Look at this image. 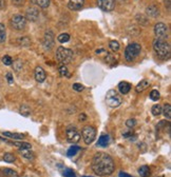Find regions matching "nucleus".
Segmentation results:
<instances>
[{
    "mask_svg": "<svg viewBox=\"0 0 171 177\" xmlns=\"http://www.w3.org/2000/svg\"><path fill=\"white\" fill-rule=\"evenodd\" d=\"M92 170L98 176H108L114 172L115 164L112 157L104 152H98L92 160Z\"/></svg>",
    "mask_w": 171,
    "mask_h": 177,
    "instance_id": "1",
    "label": "nucleus"
},
{
    "mask_svg": "<svg viewBox=\"0 0 171 177\" xmlns=\"http://www.w3.org/2000/svg\"><path fill=\"white\" fill-rule=\"evenodd\" d=\"M152 47H153L154 52L158 55V58L166 60V59H168L170 57V45L166 40L155 38L153 40Z\"/></svg>",
    "mask_w": 171,
    "mask_h": 177,
    "instance_id": "2",
    "label": "nucleus"
},
{
    "mask_svg": "<svg viewBox=\"0 0 171 177\" xmlns=\"http://www.w3.org/2000/svg\"><path fill=\"white\" fill-rule=\"evenodd\" d=\"M73 51L70 49H66L63 47H58L56 50V58L60 63H63V66L70 63L73 59Z\"/></svg>",
    "mask_w": 171,
    "mask_h": 177,
    "instance_id": "3",
    "label": "nucleus"
},
{
    "mask_svg": "<svg viewBox=\"0 0 171 177\" xmlns=\"http://www.w3.org/2000/svg\"><path fill=\"white\" fill-rule=\"evenodd\" d=\"M142 47L141 44L136 43V42H133V43L129 44L125 50V58L127 61L132 62L139 57V55L141 54Z\"/></svg>",
    "mask_w": 171,
    "mask_h": 177,
    "instance_id": "4",
    "label": "nucleus"
},
{
    "mask_svg": "<svg viewBox=\"0 0 171 177\" xmlns=\"http://www.w3.org/2000/svg\"><path fill=\"white\" fill-rule=\"evenodd\" d=\"M123 99L115 90H109L106 94V104L110 107H117L122 104Z\"/></svg>",
    "mask_w": 171,
    "mask_h": 177,
    "instance_id": "5",
    "label": "nucleus"
},
{
    "mask_svg": "<svg viewBox=\"0 0 171 177\" xmlns=\"http://www.w3.org/2000/svg\"><path fill=\"white\" fill-rule=\"evenodd\" d=\"M82 136L86 145H91L96 137V130L92 126H86L82 130Z\"/></svg>",
    "mask_w": 171,
    "mask_h": 177,
    "instance_id": "6",
    "label": "nucleus"
},
{
    "mask_svg": "<svg viewBox=\"0 0 171 177\" xmlns=\"http://www.w3.org/2000/svg\"><path fill=\"white\" fill-rule=\"evenodd\" d=\"M66 140H68L70 143H78L82 138V135H80L79 131L75 128V126H69L68 129L66 130Z\"/></svg>",
    "mask_w": 171,
    "mask_h": 177,
    "instance_id": "7",
    "label": "nucleus"
},
{
    "mask_svg": "<svg viewBox=\"0 0 171 177\" xmlns=\"http://www.w3.org/2000/svg\"><path fill=\"white\" fill-rule=\"evenodd\" d=\"M11 25L14 30L22 31L27 25V19L22 15H14L11 18Z\"/></svg>",
    "mask_w": 171,
    "mask_h": 177,
    "instance_id": "8",
    "label": "nucleus"
},
{
    "mask_svg": "<svg viewBox=\"0 0 171 177\" xmlns=\"http://www.w3.org/2000/svg\"><path fill=\"white\" fill-rule=\"evenodd\" d=\"M154 34L158 39L165 40L168 36V27L163 22H158L154 25Z\"/></svg>",
    "mask_w": 171,
    "mask_h": 177,
    "instance_id": "9",
    "label": "nucleus"
},
{
    "mask_svg": "<svg viewBox=\"0 0 171 177\" xmlns=\"http://www.w3.org/2000/svg\"><path fill=\"white\" fill-rule=\"evenodd\" d=\"M115 0H97V6L104 12H111L115 9Z\"/></svg>",
    "mask_w": 171,
    "mask_h": 177,
    "instance_id": "10",
    "label": "nucleus"
},
{
    "mask_svg": "<svg viewBox=\"0 0 171 177\" xmlns=\"http://www.w3.org/2000/svg\"><path fill=\"white\" fill-rule=\"evenodd\" d=\"M38 18H39V9L37 8L31 6V8L27 9V12H25V19L35 22V21L38 20Z\"/></svg>",
    "mask_w": 171,
    "mask_h": 177,
    "instance_id": "11",
    "label": "nucleus"
},
{
    "mask_svg": "<svg viewBox=\"0 0 171 177\" xmlns=\"http://www.w3.org/2000/svg\"><path fill=\"white\" fill-rule=\"evenodd\" d=\"M54 45V35L51 31H48L44 38V47L47 50H51Z\"/></svg>",
    "mask_w": 171,
    "mask_h": 177,
    "instance_id": "12",
    "label": "nucleus"
},
{
    "mask_svg": "<svg viewBox=\"0 0 171 177\" xmlns=\"http://www.w3.org/2000/svg\"><path fill=\"white\" fill-rule=\"evenodd\" d=\"M34 76H35V79H36L37 82L39 83H42L47 78V74H46V71L41 68V66H36L35 69V72H34Z\"/></svg>",
    "mask_w": 171,
    "mask_h": 177,
    "instance_id": "13",
    "label": "nucleus"
},
{
    "mask_svg": "<svg viewBox=\"0 0 171 177\" xmlns=\"http://www.w3.org/2000/svg\"><path fill=\"white\" fill-rule=\"evenodd\" d=\"M86 0H70L68 3V8L72 11H79L84 8Z\"/></svg>",
    "mask_w": 171,
    "mask_h": 177,
    "instance_id": "14",
    "label": "nucleus"
},
{
    "mask_svg": "<svg viewBox=\"0 0 171 177\" xmlns=\"http://www.w3.org/2000/svg\"><path fill=\"white\" fill-rule=\"evenodd\" d=\"M146 14L149 17L156 18L160 16V9H158L155 4H150V6L146 8Z\"/></svg>",
    "mask_w": 171,
    "mask_h": 177,
    "instance_id": "15",
    "label": "nucleus"
},
{
    "mask_svg": "<svg viewBox=\"0 0 171 177\" xmlns=\"http://www.w3.org/2000/svg\"><path fill=\"white\" fill-rule=\"evenodd\" d=\"M130 90H131V85L128 83L127 81H122V82L118 83V91H120L122 94L124 95L128 94V93L130 92Z\"/></svg>",
    "mask_w": 171,
    "mask_h": 177,
    "instance_id": "16",
    "label": "nucleus"
},
{
    "mask_svg": "<svg viewBox=\"0 0 171 177\" xmlns=\"http://www.w3.org/2000/svg\"><path fill=\"white\" fill-rule=\"evenodd\" d=\"M110 143V137L106 134H103L101 135V137L98 138V141H97V145L98 147H101V148H104Z\"/></svg>",
    "mask_w": 171,
    "mask_h": 177,
    "instance_id": "17",
    "label": "nucleus"
},
{
    "mask_svg": "<svg viewBox=\"0 0 171 177\" xmlns=\"http://www.w3.org/2000/svg\"><path fill=\"white\" fill-rule=\"evenodd\" d=\"M10 143L15 145V147H17L19 150H31V148H32L31 143L25 142V141H12Z\"/></svg>",
    "mask_w": 171,
    "mask_h": 177,
    "instance_id": "18",
    "label": "nucleus"
},
{
    "mask_svg": "<svg viewBox=\"0 0 171 177\" xmlns=\"http://www.w3.org/2000/svg\"><path fill=\"white\" fill-rule=\"evenodd\" d=\"M149 85H150V82H149L148 80H147V79H142V80H141V82H139V85H136V88H135V91H136L137 93L144 92V91L149 87Z\"/></svg>",
    "mask_w": 171,
    "mask_h": 177,
    "instance_id": "19",
    "label": "nucleus"
},
{
    "mask_svg": "<svg viewBox=\"0 0 171 177\" xmlns=\"http://www.w3.org/2000/svg\"><path fill=\"white\" fill-rule=\"evenodd\" d=\"M31 2L41 9H47L50 6V0H31Z\"/></svg>",
    "mask_w": 171,
    "mask_h": 177,
    "instance_id": "20",
    "label": "nucleus"
},
{
    "mask_svg": "<svg viewBox=\"0 0 171 177\" xmlns=\"http://www.w3.org/2000/svg\"><path fill=\"white\" fill-rule=\"evenodd\" d=\"M3 135L6 136V137H10L12 139H22L25 138V134H20V133H11V132H3Z\"/></svg>",
    "mask_w": 171,
    "mask_h": 177,
    "instance_id": "21",
    "label": "nucleus"
},
{
    "mask_svg": "<svg viewBox=\"0 0 171 177\" xmlns=\"http://www.w3.org/2000/svg\"><path fill=\"white\" fill-rule=\"evenodd\" d=\"M139 174L141 177H149L150 176V168L148 166H142L139 169Z\"/></svg>",
    "mask_w": 171,
    "mask_h": 177,
    "instance_id": "22",
    "label": "nucleus"
},
{
    "mask_svg": "<svg viewBox=\"0 0 171 177\" xmlns=\"http://www.w3.org/2000/svg\"><path fill=\"white\" fill-rule=\"evenodd\" d=\"M19 153L22 155V157L27 159H34L35 158V154L33 152H31V150H19Z\"/></svg>",
    "mask_w": 171,
    "mask_h": 177,
    "instance_id": "23",
    "label": "nucleus"
},
{
    "mask_svg": "<svg viewBox=\"0 0 171 177\" xmlns=\"http://www.w3.org/2000/svg\"><path fill=\"white\" fill-rule=\"evenodd\" d=\"M19 113H20L22 116L28 117V116L31 114V109H30V107L27 106V104H21L20 109H19Z\"/></svg>",
    "mask_w": 171,
    "mask_h": 177,
    "instance_id": "24",
    "label": "nucleus"
},
{
    "mask_svg": "<svg viewBox=\"0 0 171 177\" xmlns=\"http://www.w3.org/2000/svg\"><path fill=\"white\" fill-rule=\"evenodd\" d=\"M79 151H80V147H78V145H72V147H71L70 149L68 150V152H66V155H68L69 157L75 156V155L77 154Z\"/></svg>",
    "mask_w": 171,
    "mask_h": 177,
    "instance_id": "25",
    "label": "nucleus"
},
{
    "mask_svg": "<svg viewBox=\"0 0 171 177\" xmlns=\"http://www.w3.org/2000/svg\"><path fill=\"white\" fill-rule=\"evenodd\" d=\"M18 43L20 47H28L31 45V40L28 39V37H20L18 39Z\"/></svg>",
    "mask_w": 171,
    "mask_h": 177,
    "instance_id": "26",
    "label": "nucleus"
},
{
    "mask_svg": "<svg viewBox=\"0 0 171 177\" xmlns=\"http://www.w3.org/2000/svg\"><path fill=\"white\" fill-rule=\"evenodd\" d=\"M162 113L164 114V116H165L167 119L171 118V106H170L169 104H165L164 109H162Z\"/></svg>",
    "mask_w": 171,
    "mask_h": 177,
    "instance_id": "27",
    "label": "nucleus"
},
{
    "mask_svg": "<svg viewBox=\"0 0 171 177\" xmlns=\"http://www.w3.org/2000/svg\"><path fill=\"white\" fill-rule=\"evenodd\" d=\"M3 175L6 176V177H19L18 173L16 171H14V170L12 169H3Z\"/></svg>",
    "mask_w": 171,
    "mask_h": 177,
    "instance_id": "28",
    "label": "nucleus"
},
{
    "mask_svg": "<svg viewBox=\"0 0 171 177\" xmlns=\"http://www.w3.org/2000/svg\"><path fill=\"white\" fill-rule=\"evenodd\" d=\"M6 39V27L4 24L0 23V43L4 42Z\"/></svg>",
    "mask_w": 171,
    "mask_h": 177,
    "instance_id": "29",
    "label": "nucleus"
},
{
    "mask_svg": "<svg viewBox=\"0 0 171 177\" xmlns=\"http://www.w3.org/2000/svg\"><path fill=\"white\" fill-rule=\"evenodd\" d=\"M57 40H58L60 43H66V42H68L69 40H70V35L66 34V33H63V34H60L57 37Z\"/></svg>",
    "mask_w": 171,
    "mask_h": 177,
    "instance_id": "30",
    "label": "nucleus"
},
{
    "mask_svg": "<svg viewBox=\"0 0 171 177\" xmlns=\"http://www.w3.org/2000/svg\"><path fill=\"white\" fill-rule=\"evenodd\" d=\"M3 160L6 162H14L16 160V156L13 153H6L3 155Z\"/></svg>",
    "mask_w": 171,
    "mask_h": 177,
    "instance_id": "31",
    "label": "nucleus"
},
{
    "mask_svg": "<svg viewBox=\"0 0 171 177\" xmlns=\"http://www.w3.org/2000/svg\"><path fill=\"white\" fill-rule=\"evenodd\" d=\"M109 47H110L113 52H117L118 50L120 49V45L118 43V41H116V40H111V41L109 42Z\"/></svg>",
    "mask_w": 171,
    "mask_h": 177,
    "instance_id": "32",
    "label": "nucleus"
},
{
    "mask_svg": "<svg viewBox=\"0 0 171 177\" xmlns=\"http://www.w3.org/2000/svg\"><path fill=\"white\" fill-rule=\"evenodd\" d=\"M136 21L139 23H141L142 25H148L149 21H148V18L145 17L144 15H136Z\"/></svg>",
    "mask_w": 171,
    "mask_h": 177,
    "instance_id": "33",
    "label": "nucleus"
},
{
    "mask_svg": "<svg viewBox=\"0 0 171 177\" xmlns=\"http://www.w3.org/2000/svg\"><path fill=\"white\" fill-rule=\"evenodd\" d=\"M151 112H152V114H153L154 116L161 115V114H162V107L160 106V104H155V106L152 107Z\"/></svg>",
    "mask_w": 171,
    "mask_h": 177,
    "instance_id": "34",
    "label": "nucleus"
},
{
    "mask_svg": "<svg viewBox=\"0 0 171 177\" xmlns=\"http://www.w3.org/2000/svg\"><path fill=\"white\" fill-rule=\"evenodd\" d=\"M1 60L4 66H12V64H13V59H12V57L9 56V55H6V56L2 57Z\"/></svg>",
    "mask_w": 171,
    "mask_h": 177,
    "instance_id": "35",
    "label": "nucleus"
},
{
    "mask_svg": "<svg viewBox=\"0 0 171 177\" xmlns=\"http://www.w3.org/2000/svg\"><path fill=\"white\" fill-rule=\"evenodd\" d=\"M160 97H161V95H160V92H158V90L151 91V93H150L151 100H153V101H158V100L160 99Z\"/></svg>",
    "mask_w": 171,
    "mask_h": 177,
    "instance_id": "36",
    "label": "nucleus"
},
{
    "mask_svg": "<svg viewBox=\"0 0 171 177\" xmlns=\"http://www.w3.org/2000/svg\"><path fill=\"white\" fill-rule=\"evenodd\" d=\"M63 175L65 177H76L75 172L72 169H65L63 171Z\"/></svg>",
    "mask_w": 171,
    "mask_h": 177,
    "instance_id": "37",
    "label": "nucleus"
},
{
    "mask_svg": "<svg viewBox=\"0 0 171 177\" xmlns=\"http://www.w3.org/2000/svg\"><path fill=\"white\" fill-rule=\"evenodd\" d=\"M58 71H59V74H60L61 76H70V74H69V70H68V68H66V66H59V69H58Z\"/></svg>",
    "mask_w": 171,
    "mask_h": 177,
    "instance_id": "38",
    "label": "nucleus"
},
{
    "mask_svg": "<svg viewBox=\"0 0 171 177\" xmlns=\"http://www.w3.org/2000/svg\"><path fill=\"white\" fill-rule=\"evenodd\" d=\"M126 126H127L128 128H130V129L134 128V126H136V120H135L134 118H130V119H128V120L126 121Z\"/></svg>",
    "mask_w": 171,
    "mask_h": 177,
    "instance_id": "39",
    "label": "nucleus"
},
{
    "mask_svg": "<svg viewBox=\"0 0 171 177\" xmlns=\"http://www.w3.org/2000/svg\"><path fill=\"white\" fill-rule=\"evenodd\" d=\"M73 90L76 91V92H82V91H84L85 87L82 85H80V83H74V85H72Z\"/></svg>",
    "mask_w": 171,
    "mask_h": 177,
    "instance_id": "40",
    "label": "nucleus"
},
{
    "mask_svg": "<svg viewBox=\"0 0 171 177\" xmlns=\"http://www.w3.org/2000/svg\"><path fill=\"white\" fill-rule=\"evenodd\" d=\"M12 3L15 6H25V0H12Z\"/></svg>",
    "mask_w": 171,
    "mask_h": 177,
    "instance_id": "41",
    "label": "nucleus"
},
{
    "mask_svg": "<svg viewBox=\"0 0 171 177\" xmlns=\"http://www.w3.org/2000/svg\"><path fill=\"white\" fill-rule=\"evenodd\" d=\"M6 80H8V82L10 83V85H12V83L14 82V78H13V75H12V73H6Z\"/></svg>",
    "mask_w": 171,
    "mask_h": 177,
    "instance_id": "42",
    "label": "nucleus"
},
{
    "mask_svg": "<svg viewBox=\"0 0 171 177\" xmlns=\"http://www.w3.org/2000/svg\"><path fill=\"white\" fill-rule=\"evenodd\" d=\"M6 0H0V9H6Z\"/></svg>",
    "mask_w": 171,
    "mask_h": 177,
    "instance_id": "43",
    "label": "nucleus"
},
{
    "mask_svg": "<svg viewBox=\"0 0 171 177\" xmlns=\"http://www.w3.org/2000/svg\"><path fill=\"white\" fill-rule=\"evenodd\" d=\"M118 176H120V177H133L132 175H129L128 173H126V172H120Z\"/></svg>",
    "mask_w": 171,
    "mask_h": 177,
    "instance_id": "44",
    "label": "nucleus"
},
{
    "mask_svg": "<svg viewBox=\"0 0 171 177\" xmlns=\"http://www.w3.org/2000/svg\"><path fill=\"white\" fill-rule=\"evenodd\" d=\"M86 118H87V116H86V114H80L79 115V117H78V119H79L80 121H84V120H86Z\"/></svg>",
    "mask_w": 171,
    "mask_h": 177,
    "instance_id": "45",
    "label": "nucleus"
},
{
    "mask_svg": "<svg viewBox=\"0 0 171 177\" xmlns=\"http://www.w3.org/2000/svg\"><path fill=\"white\" fill-rule=\"evenodd\" d=\"M120 2H124V0H118ZM115 2H116V0H115Z\"/></svg>",
    "mask_w": 171,
    "mask_h": 177,
    "instance_id": "46",
    "label": "nucleus"
},
{
    "mask_svg": "<svg viewBox=\"0 0 171 177\" xmlns=\"http://www.w3.org/2000/svg\"><path fill=\"white\" fill-rule=\"evenodd\" d=\"M84 177H91V176H84Z\"/></svg>",
    "mask_w": 171,
    "mask_h": 177,
    "instance_id": "47",
    "label": "nucleus"
}]
</instances>
